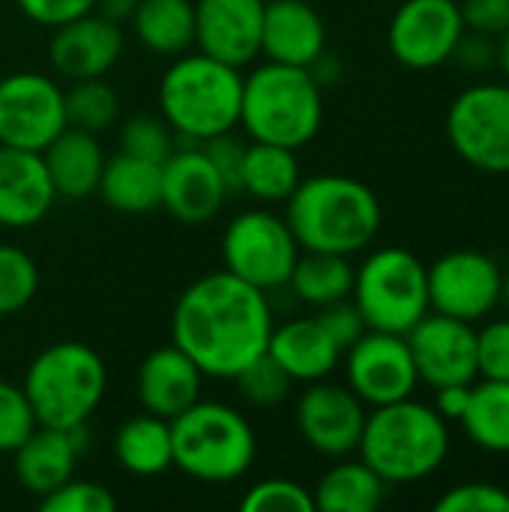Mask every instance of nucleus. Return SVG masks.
Returning a JSON list of instances; mask_svg holds the SVG:
<instances>
[{"label": "nucleus", "instance_id": "nucleus-1", "mask_svg": "<svg viewBox=\"0 0 509 512\" xmlns=\"http://www.w3.org/2000/svg\"><path fill=\"white\" fill-rule=\"evenodd\" d=\"M270 333L267 294L228 270L195 279L171 312V342L195 360L204 378L234 381L267 351Z\"/></svg>", "mask_w": 509, "mask_h": 512}, {"label": "nucleus", "instance_id": "nucleus-2", "mask_svg": "<svg viewBox=\"0 0 509 512\" xmlns=\"http://www.w3.org/2000/svg\"><path fill=\"white\" fill-rule=\"evenodd\" d=\"M285 222L303 252L354 255L381 231L378 195L348 174H315L288 195Z\"/></svg>", "mask_w": 509, "mask_h": 512}, {"label": "nucleus", "instance_id": "nucleus-3", "mask_svg": "<svg viewBox=\"0 0 509 512\" xmlns=\"http://www.w3.org/2000/svg\"><path fill=\"white\" fill-rule=\"evenodd\" d=\"M357 450L387 486L420 483L447 462L450 426L432 405L408 396L366 414Z\"/></svg>", "mask_w": 509, "mask_h": 512}, {"label": "nucleus", "instance_id": "nucleus-4", "mask_svg": "<svg viewBox=\"0 0 509 512\" xmlns=\"http://www.w3.org/2000/svg\"><path fill=\"white\" fill-rule=\"evenodd\" d=\"M240 102V69L201 51L174 57L159 81V114L177 135L195 144L237 129Z\"/></svg>", "mask_w": 509, "mask_h": 512}, {"label": "nucleus", "instance_id": "nucleus-5", "mask_svg": "<svg viewBox=\"0 0 509 512\" xmlns=\"http://www.w3.org/2000/svg\"><path fill=\"white\" fill-rule=\"evenodd\" d=\"M324 123L321 84L303 66L267 60L243 78L240 126L252 141L306 147Z\"/></svg>", "mask_w": 509, "mask_h": 512}, {"label": "nucleus", "instance_id": "nucleus-6", "mask_svg": "<svg viewBox=\"0 0 509 512\" xmlns=\"http://www.w3.org/2000/svg\"><path fill=\"white\" fill-rule=\"evenodd\" d=\"M108 369L99 351L84 342H54L42 348L24 375V396L39 426L72 429L102 405Z\"/></svg>", "mask_w": 509, "mask_h": 512}, {"label": "nucleus", "instance_id": "nucleus-7", "mask_svg": "<svg viewBox=\"0 0 509 512\" xmlns=\"http://www.w3.org/2000/svg\"><path fill=\"white\" fill-rule=\"evenodd\" d=\"M174 468L198 483L240 480L258 453V441L246 417L225 402L198 399L171 420Z\"/></svg>", "mask_w": 509, "mask_h": 512}, {"label": "nucleus", "instance_id": "nucleus-8", "mask_svg": "<svg viewBox=\"0 0 509 512\" xmlns=\"http://www.w3.org/2000/svg\"><path fill=\"white\" fill-rule=\"evenodd\" d=\"M351 300L369 330L405 336L432 309L426 264L399 246L378 249L354 270Z\"/></svg>", "mask_w": 509, "mask_h": 512}, {"label": "nucleus", "instance_id": "nucleus-9", "mask_svg": "<svg viewBox=\"0 0 509 512\" xmlns=\"http://www.w3.org/2000/svg\"><path fill=\"white\" fill-rule=\"evenodd\" d=\"M300 252L288 222L261 207L234 216L222 234L225 270L264 294L288 285Z\"/></svg>", "mask_w": 509, "mask_h": 512}, {"label": "nucleus", "instance_id": "nucleus-10", "mask_svg": "<svg viewBox=\"0 0 509 512\" xmlns=\"http://www.w3.org/2000/svg\"><path fill=\"white\" fill-rule=\"evenodd\" d=\"M447 138L462 162L509 174V81L462 90L447 111Z\"/></svg>", "mask_w": 509, "mask_h": 512}, {"label": "nucleus", "instance_id": "nucleus-11", "mask_svg": "<svg viewBox=\"0 0 509 512\" xmlns=\"http://www.w3.org/2000/svg\"><path fill=\"white\" fill-rule=\"evenodd\" d=\"M66 129L63 90L42 72L0 78V144L42 153Z\"/></svg>", "mask_w": 509, "mask_h": 512}, {"label": "nucleus", "instance_id": "nucleus-12", "mask_svg": "<svg viewBox=\"0 0 509 512\" xmlns=\"http://www.w3.org/2000/svg\"><path fill=\"white\" fill-rule=\"evenodd\" d=\"M429 276V306L459 321H483L501 306V267L492 255L477 249H456L441 255Z\"/></svg>", "mask_w": 509, "mask_h": 512}, {"label": "nucleus", "instance_id": "nucleus-13", "mask_svg": "<svg viewBox=\"0 0 509 512\" xmlns=\"http://www.w3.org/2000/svg\"><path fill=\"white\" fill-rule=\"evenodd\" d=\"M465 33L462 9L456 0H405L387 27L390 54L405 69H438L453 57Z\"/></svg>", "mask_w": 509, "mask_h": 512}, {"label": "nucleus", "instance_id": "nucleus-14", "mask_svg": "<svg viewBox=\"0 0 509 512\" xmlns=\"http://www.w3.org/2000/svg\"><path fill=\"white\" fill-rule=\"evenodd\" d=\"M348 387L363 405H390L414 396L420 375L408 348V339L399 333L366 330L345 351Z\"/></svg>", "mask_w": 509, "mask_h": 512}, {"label": "nucleus", "instance_id": "nucleus-15", "mask_svg": "<svg viewBox=\"0 0 509 512\" xmlns=\"http://www.w3.org/2000/svg\"><path fill=\"white\" fill-rule=\"evenodd\" d=\"M417 375L432 390L477 381V330L468 321L429 312L408 333Z\"/></svg>", "mask_w": 509, "mask_h": 512}, {"label": "nucleus", "instance_id": "nucleus-16", "mask_svg": "<svg viewBox=\"0 0 509 512\" xmlns=\"http://www.w3.org/2000/svg\"><path fill=\"white\" fill-rule=\"evenodd\" d=\"M366 426V405L351 387L312 381L297 399L300 438L321 456L342 459L360 447Z\"/></svg>", "mask_w": 509, "mask_h": 512}, {"label": "nucleus", "instance_id": "nucleus-17", "mask_svg": "<svg viewBox=\"0 0 509 512\" xmlns=\"http://www.w3.org/2000/svg\"><path fill=\"white\" fill-rule=\"evenodd\" d=\"M231 189L225 186L222 174L210 162V156L195 144L186 150H174L162 162V204L171 219L180 225H204L210 222Z\"/></svg>", "mask_w": 509, "mask_h": 512}, {"label": "nucleus", "instance_id": "nucleus-18", "mask_svg": "<svg viewBox=\"0 0 509 512\" xmlns=\"http://www.w3.org/2000/svg\"><path fill=\"white\" fill-rule=\"evenodd\" d=\"M123 30L117 21L87 12L51 30L48 60L51 69L66 81L105 78L108 69L123 57Z\"/></svg>", "mask_w": 509, "mask_h": 512}, {"label": "nucleus", "instance_id": "nucleus-19", "mask_svg": "<svg viewBox=\"0 0 509 512\" xmlns=\"http://www.w3.org/2000/svg\"><path fill=\"white\" fill-rule=\"evenodd\" d=\"M267 0H195V45L201 54L243 69L261 57Z\"/></svg>", "mask_w": 509, "mask_h": 512}, {"label": "nucleus", "instance_id": "nucleus-20", "mask_svg": "<svg viewBox=\"0 0 509 512\" xmlns=\"http://www.w3.org/2000/svg\"><path fill=\"white\" fill-rule=\"evenodd\" d=\"M87 447V423L72 429L36 426L27 441L12 453L15 480L27 495L45 498L57 486L75 477V465Z\"/></svg>", "mask_w": 509, "mask_h": 512}, {"label": "nucleus", "instance_id": "nucleus-21", "mask_svg": "<svg viewBox=\"0 0 509 512\" xmlns=\"http://www.w3.org/2000/svg\"><path fill=\"white\" fill-rule=\"evenodd\" d=\"M204 372L174 342L150 351L135 375V393L147 414L174 420L201 399Z\"/></svg>", "mask_w": 509, "mask_h": 512}, {"label": "nucleus", "instance_id": "nucleus-22", "mask_svg": "<svg viewBox=\"0 0 509 512\" xmlns=\"http://www.w3.org/2000/svg\"><path fill=\"white\" fill-rule=\"evenodd\" d=\"M57 201L45 159L36 150L0 144V225L33 228Z\"/></svg>", "mask_w": 509, "mask_h": 512}, {"label": "nucleus", "instance_id": "nucleus-23", "mask_svg": "<svg viewBox=\"0 0 509 512\" xmlns=\"http://www.w3.org/2000/svg\"><path fill=\"white\" fill-rule=\"evenodd\" d=\"M327 51V27L309 0H267L261 54L273 63L309 69Z\"/></svg>", "mask_w": 509, "mask_h": 512}, {"label": "nucleus", "instance_id": "nucleus-24", "mask_svg": "<svg viewBox=\"0 0 509 512\" xmlns=\"http://www.w3.org/2000/svg\"><path fill=\"white\" fill-rule=\"evenodd\" d=\"M42 159H45V168H48L57 198L81 201L99 189L108 156L99 144V135L66 126L42 150Z\"/></svg>", "mask_w": 509, "mask_h": 512}, {"label": "nucleus", "instance_id": "nucleus-25", "mask_svg": "<svg viewBox=\"0 0 509 512\" xmlns=\"http://www.w3.org/2000/svg\"><path fill=\"white\" fill-rule=\"evenodd\" d=\"M267 354L291 375L294 384L324 381L342 360V351L324 333L318 318H297L282 327H273Z\"/></svg>", "mask_w": 509, "mask_h": 512}, {"label": "nucleus", "instance_id": "nucleus-26", "mask_svg": "<svg viewBox=\"0 0 509 512\" xmlns=\"http://www.w3.org/2000/svg\"><path fill=\"white\" fill-rule=\"evenodd\" d=\"M96 192L117 213H153L162 204V165L120 150L117 156L105 159V171Z\"/></svg>", "mask_w": 509, "mask_h": 512}, {"label": "nucleus", "instance_id": "nucleus-27", "mask_svg": "<svg viewBox=\"0 0 509 512\" xmlns=\"http://www.w3.org/2000/svg\"><path fill=\"white\" fill-rule=\"evenodd\" d=\"M114 459L132 477H159L174 468L171 420L138 414L114 432Z\"/></svg>", "mask_w": 509, "mask_h": 512}, {"label": "nucleus", "instance_id": "nucleus-28", "mask_svg": "<svg viewBox=\"0 0 509 512\" xmlns=\"http://www.w3.org/2000/svg\"><path fill=\"white\" fill-rule=\"evenodd\" d=\"M129 21L138 42L159 57H180L195 45L192 0H138Z\"/></svg>", "mask_w": 509, "mask_h": 512}, {"label": "nucleus", "instance_id": "nucleus-29", "mask_svg": "<svg viewBox=\"0 0 509 512\" xmlns=\"http://www.w3.org/2000/svg\"><path fill=\"white\" fill-rule=\"evenodd\" d=\"M300 180L303 174H300L297 150L267 141L246 144L243 168H240V192L264 204H276V201H288V195L297 189Z\"/></svg>", "mask_w": 509, "mask_h": 512}, {"label": "nucleus", "instance_id": "nucleus-30", "mask_svg": "<svg viewBox=\"0 0 509 512\" xmlns=\"http://www.w3.org/2000/svg\"><path fill=\"white\" fill-rule=\"evenodd\" d=\"M387 483L360 459L333 465L315 486V510L324 512H375L384 501Z\"/></svg>", "mask_w": 509, "mask_h": 512}, {"label": "nucleus", "instance_id": "nucleus-31", "mask_svg": "<svg viewBox=\"0 0 509 512\" xmlns=\"http://www.w3.org/2000/svg\"><path fill=\"white\" fill-rule=\"evenodd\" d=\"M288 288L294 291L297 300L321 309L339 300L351 297L354 288V267L348 261V255H336V252H300Z\"/></svg>", "mask_w": 509, "mask_h": 512}, {"label": "nucleus", "instance_id": "nucleus-32", "mask_svg": "<svg viewBox=\"0 0 509 512\" xmlns=\"http://www.w3.org/2000/svg\"><path fill=\"white\" fill-rule=\"evenodd\" d=\"M459 423L480 450L509 456V381L471 384V402Z\"/></svg>", "mask_w": 509, "mask_h": 512}, {"label": "nucleus", "instance_id": "nucleus-33", "mask_svg": "<svg viewBox=\"0 0 509 512\" xmlns=\"http://www.w3.org/2000/svg\"><path fill=\"white\" fill-rule=\"evenodd\" d=\"M63 108H66V126L99 135L117 123L120 96L108 81L84 78V81H72V87L63 90Z\"/></svg>", "mask_w": 509, "mask_h": 512}, {"label": "nucleus", "instance_id": "nucleus-34", "mask_svg": "<svg viewBox=\"0 0 509 512\" xmlns=\"http://www.w3.org/2000/svg\"><path fill=\"white\" fill-rule=\"evenodd\" d=\"M36 291H39L36 261L24 249L12 243H0V318L27 309Z\"/></svg>", "mask_w": 509, "mask_h": 512}, {"label": "nucleus", "instance_id": "nucleus-35", "mask_svg": "<svg viewBox=\"0 0 509 512\" xmlns=\"http://www.w3.org/2000/svg\"><path fill=\"white\" fill-rule=\"evenodd\" d=\"M234 384L240 387V396L258 408H273L282 405L291 393V375L264 351L261 357H255L237 378Z\"/></svg>", "mask_w": 509, "mask_h": 512}, {"label": "nucleus", "instance_id": "nucleus-36", "mask_svg": "<svg viewBox=\"0 0 509 512\" xmlns=\"http://www.w3.org/2000/svg\"><path fill=\"white\" fill-rule=\"evenodd\" d=\"M120 150L162 165L174 153V129L165 123L162 114L159 117H153V114L129 117L120 129Z\"/></svg>", "mask_w": 509, "mask_h": 512}, {"label": "nucleus", "instance_id": "nucleus-37", "mask_svg": "<svg viewBox=\"0 0 509 512\" xmlns=\"http://www.w3.org/2000/svg\"><path fill=\"white\" fill-rule=\"evenodd\" d=\"M240 510L243 512H312L315 510V498L312 492L297 483V480H285V477H270L255 483L243 498H240Z\"/></svg>", "mask_w": 509, "mask_h": 512}, {"label": "nucleus", "instance_id": "nucleus-38", "mask_svg": "<svg viewBox=\"0 0 509 512\" xmlns=\"http://www.w3.org/2000/svg\"><path fill=\"white\" fill-rule=\"evenodd\" d=\"M39 507L45 512H114L117 498L102 483L72 477L45 498H39Z\"/></svg>", "mask_w": 509, "mask_h": 512}, {"label": "nucleus", "instance_id": "nucleus-39", "mask_svg": "<svg viewBox=\"0 0 509 512\" xmlns=\"http://www.w3.org/2000/svg\"><path fill=\"white\" fill-rule=\"evenodd\" d=\"M36 426L39 423L24 390L9 381H0V456L15 453Z\"/></svg>", "mask_w": 509, "mask_h": 512}, {"label": "nucleus", "instance_id": "nucleus-40", "mask_svg": "<svg viewBox=\"0 0 509 512\" xmlns=\"http://www.w3.org/2000/svg\"><path fill=\"white\" fill-rule=\"evenodd\" d=\"M438 512H509V492L495 483H462L435 501Z\"/></svg>", "mask_w": 509, "mask_h": 512}, {"label": "nucleus", "instance_id": "nucleus-41", "mask_svg": "<svg viewBox=\"0 0 509 512\" xmlns=\"http://www.w3.org/2000/svg\"><path fill=\"white\" fill-rule=\"evenodd\" d=\"M477 378L509 381V318L477 330Z\"/></svg>", "mask_w": 509, "mask_h": 512}, {"label": "nucleus", "instance_id": "nucleus-42", "mask_svg": "<svg viewBox=\"0 0 509 512\" xmlns=\"http://www.w3.org/2000/svg\"><path fill=\"white\" fill-rule=\"evenodd\" d=\"M318 324L324 327V333L336 342V348L345 354L369 327L360 315V309L354 306V300H339V303H330V306H321L318 309Z\"/></svg>", "mask_w": 509, "mask_h": 512}, {"label": "nucleus", "instance_id": "nucleus-43", "mask_svg": "<svg viewBox=\"0 0 509 512\" xmlns=\"http://www.w3.org/2000/svg\"><path fill=\"white\" fill-rule=\"evenodd\" d=\"M15 3L24 18H30L39 27H48V30H54L72 18H81L87 12H93V6H96V0H15Z\"/></svg>", "mask_w": 509, "mask_h": 512}, {"label": "nucleus", "instance_id": "nucleus-44", "mask_svg": "<svg viewBox=\"0 0 509 512\" xmlns=\"http://www.w3.org/2000/svg\"><path fill=\"white\" fill-rule=\"evenodd\" d=\"M198 147L210 156V162H213L216 171L222 174L225 186H228L231 192H240V168H243L246 144H240L231 132H225V135H216V138L201 141Z\"/></svg>", "mask_w": 509, "mask_h": 512}, {"label": "nucleus", "instance_id": "nucleus-45", "mask_svg": "<svg viewBox=\"0 0 509 512\" xmlns=\"http://www.w3.org/2000/svg\"><path fill=\"white\" fill-rule=\"evenodd\" d=\"M459 9L465 30L498 39L509 27V0H462Z\"/></svg>", "mask_w": 509, "mask_h": 512}, {"label": "nucleus", "instance_id": "nucleus-46", "mask_svg": "<svg viewBox=\"0 0 509 512\" xmlns=\"http://www.w3.org/2000/svg\"><path fill=\"white\" fill-rule=\"evenodd\" d=\"M450 60H456L459 69H465V72H486V69H492L498 63V42L492 36L465 30L459 36Z\"/></svg>", "mask_w": 509, "mask_h": 512}, {"label": "nucleus", "instance_id": "nucleus-47", "mask_svg": "<svg viewBox=\"0 0 509 512\" xmlns=\"http://www.w3.org/2000/svg\"><path fill=\"white\" fill-rule=\"evenodd\" d=\"M471 402V384H447L435 390V411L447 420V423H459L468 411Z\"/></svg>", "mask_w": 509, "mask_h": 512}, {"label": "nucleus", "instance_id": "nucleus-48", "mask_svg": "<svg viewBox=\"0 0 509 512\" xmlns=\"http://www.w3.org/2000/svg\"><path fill=\"white\" fill-rule=\"evenodd\" d=\"M135 6H138V0H96L93 12H99V15H105V18H111V21L120 24V21H129L132 18Z\"/></svg>", "mask_w": 509, "mask_h": 512}, {"label": "nucleus", "instance_id": "nucleus-49", "mask_svg": "<svg viewBox=\"0 0 509 512\" xmlns=\"http://www.w3.org/2000/svg\"><path fill=\"white\" fill-rule=\"evenodd\" d=\"M495 42H498V66H501L504 78L509 81V27L495 39Z\"/></svg>", "mask_w": 509, "mask_h": 512}, {"label": "nucleus", "instance_id": "nucleus-50", "mask_svg": "<svg viewBox=\"0 0 509 512\" xmlns=\"http://www.w3.org/2000/svg\"><path fill=\"white\" fill-rule=\"evenodd\" d=\"M501 303H504V309L509 312V270L504 273V279H501Z\"/></svg>", "mask_w": 509, "mask_h": 512}]
</instances>
